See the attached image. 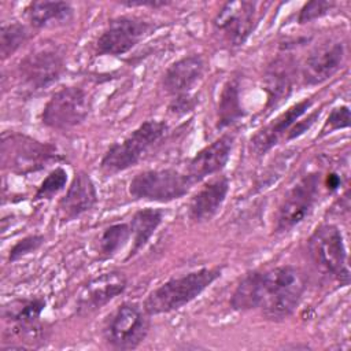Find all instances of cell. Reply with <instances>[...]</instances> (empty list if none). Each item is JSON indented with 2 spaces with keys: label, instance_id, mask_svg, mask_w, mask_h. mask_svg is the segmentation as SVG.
I'll use <instances>...</instances> for the list:
<instances>
[{
  "label": "cell",
  "instance_id": "cb8c5ba5",
  "mask_svg": "<svg viewBox=\"0 0 351 351\" xmlns=\"http://www.w3.org/2000/svg\"><path fill=\"white\" fill-rule=\"evenodd\" d=\"M244 117V108L240 99V86L236 80H228L219 93L217 106L215 126L218 130L226 129Z\"/></svg>",
  "mask_w": 351,
  "mask_h": 351
},
{
  "label": "cell",
  "instance_id": "5bb4252c",
  "mask_svg": "<svg viewBox=\"0 0 351 351\" xmlns=\"http://www.w3.org/2000/svg\"><path fill=\"white\" fill-rule=\"evenodd\" d=\"M128 287V278L123 273L112 270L101 273L88 281L80 291L75 302V311L80 315L92 314L112 299L122 295Z\"/></svg>",
  "mask_w": 351,
  "mask_h": 351
},
{
  "label": "cell",
  "instance_id": "d4e9b609",
  "mask_svg": "<svg viewBox=\"0 0 351 351\" xmlns=\"http://www.w3.org/2000/svg\"><path fill=\"white\" fill-rule=\"evenodd\" d=\"M262 270L248 271L237 284L230 298V307L236 311L259 308Z\"/></svg>",
  "mask_w": 351,
  "mask_h": 351
},
{
  "label": "cell",
  "instance_id": "f1b7e54d",
  "mask_svg": "<svg viewBox=\"0 0 351 351\" xmlns=\"http://www.w3.org/2000/svg\"><path fill=\"white\" fill-rule=\"evenodd\" d=\"M45 239L41 234H29L25 236L23 239L18 240L10 250L8 252V261L10 262H16L33 252H36L43 244Z\"/></svg>",
  "mask_w": 351,
  "mask_h": 351
},
{
  "label": "cell",
  "instance_id": "ffe728a7",
  "mask_svg": "<svg viewBox=\"0 0 351 351\" xmlns=\"http://www.w3.org/2000/svg\"><path fill=\"white\" fill-rule=\"evenodd\" d=\"M206 71L204 58L199 53L182 56L173 62L162 75L163 90L173 96L191 93Z\"/></svg>",
  "mask_w": 351,
  "mask_h": 351
},
{
  "label": "cell",
  "instance_id": "5b68a950",
  "mask_svg": "<svg viewBox=\"0 0 351 351\" xmlns=\"http://www.w3.org/2000/svg\"><path fill=\"white\" fill-rule=\"evenodd\" d=\"M59 159L56 148L21 133H4L1 137V162L5 169L26 176L47 167Z\"/></svg>",
  "mask_w": 351,
  "mask_h": 351
},
{
  "label": "cell",
  "instance_id": "603a6c76",
  "mask_svg": "<svg viewBox=\"0 0 351 351\" xmlns=\"http://www.w3.org/2000/svg\"><path fill=\"white\" fill-rule=\"evenodd\" d=\"M163 221V210L145 207L137 210L129 221L132 232V247L126 256V261L136 256L151 240L156 229Z\"/></svg>",
  "mask_w": 351,
  "mask_h": 351
},
{
  "label": "cell",
  "instance_id": "d6986e66",
  "mask_svg": "<svg viewBox=\"0 0 351 351\" xmlns=\"http://www.w3.org/2000/svg\"><path fill=\"white\" fill-rule=\"evenodd\" d=\"M229 193V178L223 174L207 181L191 197L188 217L195 223L211 221L222 208Z\"/></svg>",
  "mask_w": 351,
  "mask_h": 351
},
{
  "label": "cell",
  "instance_id": "e575fe53",
  "mask_svg": "<svg viewBox=\"0 0 351 351\" xmlns=\"http://www.w3.org/2000/svg\"><path fill=\"white\" fill-rule=\"evenodd\" d=\"M340 182L341 181H340V177L337 174H335V173L328 174V177H326V186L330 191H336L340 186Z\"/></svg>",
  "mask_w": 351,
  "mask_h": 351
},
{
  "label": "cell",
  "instance_id": "9a60e30c",
  "mask_svg": "<svg viewBox=\"0 0 351 351\" xmlns=\"http://www.w3.org/2000/svg\"><path fill=\"white\" fill-rule=\"evenodd\" d=\"M346 58L344 44L328 41L315 47L302 64V78L306 85H319L332 78L341 67Z\"/></svg>",
  "mask_w": 351,
  "mask_h": 351
},
{
  "label": "cell",
  "instance_id": "9c48e42d",
  "mask_svg": "<svg viewBox=\"0 0 351 351\" xmlns=\"http://www.w3.org/2000/svg\"><path fill=\"white\" fill-rule=\"evenodd\" d=\"M92 108L88 92L75 85L58 89L45 103L41 122L55 130H69L81 125Z\"/></svg>",
  "mask_w": 351,
  "mask_h": 351
},
{
  "label": "cell",
  "instance_id": "e0dca14e",
  "mask_svg": "<svg viewBox=\"0 0 351 351\" xmlns=\"http://www.w3.org/2000/svg\"><path fill=\"white\" fill-rule=\"evenodd\" d=\"M96 204L97 191L92 178L85 171H78L58 203V215L63 222H70L93 210Z\"/></svg>",
  "mask_w": 351,
  "mask_h": 351
},
{
  "label": "cell",
  "instance_id": "3957f363",
  "mask_svg": "<svg viewBox=\"0 0 351 351\" xmlns=\"http://www.w3.org/2000/svg\"><path fill=\"white\" fill-rule=\"evenodd\" d=\"M167 132L169 125L165 121H144L121 141L108 147L100 160L101 171L107 176H114L133 167Z\"/></svg>",
  "mask_w": 351,
  "mask_h": 351
},
{
  "label": "cell",
  "instance_id": "4316f807",
  "mask_svg": "<svg viewBox=\"0 0 351 351\" xmlns=\"http://www.w3.org/2000/svg\"><path fill=\"white\" fill-rule=\"evenodd\" d=\"M29 40V30L21 22L3 23L0 29V55L5 60Z\"/></svg>",
  "mask_w": 351,
  "mask_h": 351
},
{
  "label": "cell",
  "instance_id": "83f0119b",
  "mask_svg": "<svg viewBox=\"0 0 351 351\" xmlns=\"http://www.w3.org/2000/svg\"><path fill=\"white\" fill-rule=\"evenodd\" d=\"M67 171L62 166L51 170L47 177L41 181L34 193V200H51L60 191L64 189L67 184Z\"/></svg>",
  "mask_w": 351,
  "mask_h": 351
},
{
  "label": "cell",
  "instance_id": "484cf974",
  "mask_svg": "<svg viewBox=\"0 0 351 351\" xmlns=\"http://www.w3.org/2000/svg\"><path fill=\"white\" fill-rule=\"evenodd\" d=\"M132 239L129 222H115L104 228L99 236L97 252L100 259H110L117 255Z\"/></svg>",
  "mask_w": 351,
  "mask_h": 351
},
{
  "label": "cell",
  "instance_id": "4fadbf2b",
  "mask_svg": "<svg viewBox=\"0 0 351 351\" xmlns=\"http://www.w3.org/2000/svg\"><path fill=\"white\" fill-rule=\"evenodd\" d=\"M45 306L44 298L15 299L3 307V317L11 324L14 336L34 346L45 339V328L40 321Z\"/></svg>",
  "mask_w": 351,
  "mask_h": 351
},
{
  "label": "cell",
  "instance_id": "6da1fadb",
  "mask_svg": "<svg viewBox=\"0 0 351 351\" xmlns=\"http://www.w3.org/2000/svg\"><path fill=\"white\" fill-rule=\"evenodd\" d=\"M304 291L306 277L296 266L281 265L262 270L258 310L270 321H284L295 313Z\"/></svg>",
  "mask_w": 351,
  "mask_h": 351
},
{
  "label": "cell",
  "instance_id": "7c38bea8",
  "mask_svg": "<svg viewBox=\"0 0 351 351\" xmlns=\"http://www.w3.org/2000/svg\"><path fill=\"white\" fill-rule=\"evenodd\" d=\"M154 29V25L130 15L111 19L96 41L97 55L119 56L132 51Z\"/></svg>",
  "mask_w": 351,
  "mask_h": 351
},
{
  "label": "cell",
  "instance_id": "277c9868",
  "mask_svg": "<svg viewBox=\"0 0 351 351\" xmlns=\"http://www.w3.org/2000/svg\"><path fill=\"white\" fill-rule=\"evenodd\" d=\"M307 250L314 266L325 276L337 281L340 287L350 282L347 248L339 226L321 223L307 240Z\"/></svg>",
  "mask_w": 351,
  "mask_h": 351
},
{
  "label": "cell",
  "instance_id": "4dcf8cb0",
  "mask_svg": "<svg viewBox=\"0 0 351 351\" xmlns=\"http://www.w3.org/2000/svg\"><path fill=\"white\" fill-rule=\"evenodd\" d=\"M348 126H350V107L346 104L337 106L328 115V118L321 129L319 137L326 136L328 133H332L335 130L348 128Z\"/></svg>",
  "mask_w": 351,
  "mask_h": 351
},
{
  "label": "cell",
  "instance_id": "ba28073f",
  "mask_svg": "<svg viewBox=\"0 0 351 351\" xmlns=\"http://www.w3.org/2000/svg\"><path fill=\"white\" fill-rule=\"evenodd\" d=\"M269 3L236 0L226 1L221 5L214 18V32L229 48H240L245 44L250 36L258 26L262 14V7Z\"/></svg>",
  "mask_w": 351,
  "mask_h": 351
},
{
  "label": "cell",
  "instance_id": "ac0fdd59",
  "mask_svg": "<svg viewBox=\"0 0 351 351\" xmlns=\"http://www.w3.org/2000/svg\"><path fill=\"white\" fill-rule=\"evenodd\" d=\"M313 99H303L296 104L291 106L287 111L280 114L274 121L256 130V133L251 137V148L256 155H263L270 151L274 145H277L281 140H285L287 133L292 128V125L300 119L307 110L313 106Z\"/></svg>",
  "mask_w": 351,
  "mask_h": 351
},
{
  "label": "cell",
  "instance_id": "52a82bcc",
  "mask_svg": "<svg viewBox=\"0 0 351 351\" xmlns=\"http://www.w3.org/2000/svg\"><path fill=\"white\" fill-rule=\"evenodd\" d=\"M149 315L134 302L121 303L104 321L103 339L114 350H134L148 335Z\"/></svg>",
  "mask_w": 351,
  "mask_h": 351
},
{
  "label": "cell",
  "instance_id": "f546056e",
  "mask_svg": "<svg viewBox=\"0 0 351 351\" xmlns=\"http://www.w3.org/2000/svg\"><path fill=\"white\" fill-rule=\"evenodd\" d=\"M336 4L333 1H326V0H313V1H307L303 4V7L300 8L299 14H298V23L303 25L315 19H319L322 16H325L326 14H329L332 11V8Z\"/></svg>",
  "mask_w": 351,
  "mask_h": 351
},
{
  "label": "cell",
  "instance_id": "8992f818",
  "mask_svg": "<svg viewBox=\"0 0 351 351\" xmlns=\"http://www.w3.org/2000/svg\"><path fill=\"white\" fill-rule=\"evenodd\" d=\"M193 185L186 173L176 169H151L130 180L129 195L134 200L170 203L185 196Z\"/></svg>",
  "mask_w": 351,
  "mask_h": 351
},
{
  "label": "cell",
  "instance_id": "7402d4cb",
  "mask_svg": "<svg viewBox=\"0 0 351 351\" xmlns=\"http://www.w3.org/2000/svg\"><path fill=\"white\" fill-rule=\"evenodd\" d=\"M27 22L34 29L58 27L69 23L74 16V8L69 1L38 0L25 8Z\"/></svg>",
  "mask_w": 351,
  "mask_h": 351
},
{
  "label": "cell",
  "instance_id": "44dd1931",
  "mask_svg": "<svg viewBox=\"0 0 351 351\" xmlns=\"http://www.w3.org/2000/svg\"><path fill=\"white\" fill-rule=\"evenodd\" d=\"M293 63L291 58H277L266 70L265 74V92L266 106L265 110L271 111L281 106L291 96L293 89Z\"/></svg>",
  "mask_w": 351,
  "mask_h": 351
},
{
  "label": "cell",
  "instance_id": "1f68e13d",
  "mask_svg": "<svg viewBox=\"0 0 351 351\" xmlns=\"http://www.w3.org/2000/svg\"><path fill=\"white\" fill-rule=\"evenodd\" d=\"M197 106V97L193 96L192 93H182L173 96L170 103H169V112L177 117L186 115L188 112L193 111Z\"/></svg>",
  "mask_w": 351,
  "mask_h": 351
},
{
  "label": "cell",
  "instance_id": "d6a6232c",
  "mask_svg": "<svg viewBox=\"0 0 351 351\" xmlns=\"http://www.w3.org/2000/svg\"><path fill=\"white\" fill-rule=\"evenodd\" d=\"M319 114H321V110H317V111L311 112L307 118H304V119H298V121L292 125V128L289 129V132L287 133L285 141L295 140V138L300 137L302 134H304V133L314 125V122L319 118Z\"/></svg>",
  "mask_w": 351,
  "mask_h": 351
},
{
  "label": "cell",
  "instance_id": "2e32d148",
  "mask_svg": "<svg viewBox=\"0 0 351 351\" xmlns=\"http://www.w3.org/2000/svg\"><path fill=\"white\" fill-rule=\"evenodd\" d=\"M234 145V136L232 133H223L213 143L196 152L189 160L186 174L193 184L203 181L204 178L219 173L228 163Z\"/></svg>",
  "mask_w": 351,
  "mask_h": 351
},
{
  "label": "cell",
  "instance_id": "8fae6325",
  "mask_svg": "<svg viewBox=\"0 0 351 351\" xmlns=\"http://www.w3.org/2000/svg\"><path fill=\"white\" fill-rule=\"evenodd\" d=\"M319 174L308 173L288 189L276 214V233L289 232L311 214L319 196Z\"/></svg>",
  "mask_w": 351,
  "mask_h": 351
},
{
  "label": "cell",
  "instance_id": "7a4b0ae2",
  "mask_svg": "<svg viewBox=\"0 0 351 351\" xmlns=\"http://www.w3.org/2000/svg\"><path fill=\"white\" fill-rule=\"evenodd\" d=\"M221 276L222 269L215 266L200 267L182 276L171 277L147 295L143 307L148 315L180 310L202 295Z\"/></svg>",
  "mask_w": 351,
  "mask_h": 351
},
{
  "label": "cell",
  "instance_id": "836d02e7",
  "mask_svg": "<svg viewBox=\"0 0 351 351\" xmlns=\"http://www.w3.org/2000/svg\"><path fill=\"white\" fill-rule=\"evenodd\" d=\"M122 5L125 7H152V8H159L170 4V1H163V0H126L121 1Z\"/></svg>",
  "mask_w": 351,
  "mask_h": 351
},
{
  "label": "cell",
  "instance_id": "30bf717a",
  "mask_svg": "<svg viewBox=\"0 0 351 351\" xmlns=\"http://www.w3.org/2000/svg\"><path fill=\"white\" fill-rule=\"evenodd\" d=\"M64 71V55L59 45L41 43L19 63L18 73L22 84L32 92L53 85Z\"/></svg>",
  "mask_w": 351,
  "mask_h": 351
}]
</instances>
